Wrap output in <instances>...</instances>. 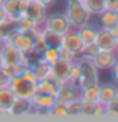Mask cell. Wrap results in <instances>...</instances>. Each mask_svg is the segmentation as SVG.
Segmentation results:
<instances>
[{
	"label": "cell",
	"mask_w": 118,
	"mask_h": 122,
	"mask_svg": "<svg viewBox=\"0 0 118 122\" xmlns=\"http://www.w3.org/2000/svg\"><path fill=\"white\" fill-rule=\"evenodd\" d=\"M81 67V76L78 80V87L84 88L87 85H94V84H100L99 80V69L95 67V64L92 63V60H86V58H78Z\"/></svg>",
	"instance_id": "cell-3"
},
{
	"label": "cell",
	"mask_w": 118,
	"mask_h": 122,
	"mask_svg": "<svg viewBox=\"0 0 118 122\" xmlns=\"http://www.w3.org/2000/svg\"><path fill=\"white\" fill-rule=\"evenodd\" d=\"M31 103L34 108H42V109H50L57 103V97L49 95V93H39L36 92L31 97Z\"/></svg>",
	"instance_id": "cell-15"
},
{
	"label": "cell",
	"mask_w": 118,
	"mask_h": 122,
	"mask_svg": "<svg viewBox=\"0 0 118 122\" xmlns=\"http://www.w3.org/2000/svg\"><path fill=\"white\" fill-rule=\"evenodd\" d=\"M65 104V108H66V114L68 116H81V111H83V101H81V98H73V100H70L66 101Z\"/></svg>",
	"instance_id": "cell-25"
},
{
	"label": "cell",
	"mask_w": 118,
	"mask_h": 122,
	"mask_svg": "<svg viewBox=\"0 0 118 122\" xmlns=\"http://www.w3.org/2000/svg\"><path fill=\"white\" fill-rule=\"evenodd\" d=\"M71 64H73V61H66V60H60L58 58L55 63L50 64V77H53L58 84L66 82Z\"/></svg>",
	"instance_id": "cell-8"
},
{
	"label": "cell",
	"mask_w": 118,
	"mask_h": 122,
	"mask_svg": "<svg viewBox=\"0 0 118 122\" xmlns=\"http://www.w3.org/2000/svg\"><path fill=\"white\" fill-rule=\"evenodd\" d=\"M0 64L5 66L13 76H16L21 67L31 66V61L29 55H24L13 45H0Z\"/></svg>",
	"instance_id": "cell-1"
},
{
	"label": "cell",
	"mask_w": 118,
	"mask_h": 122,
	"mask_svg": "<svg viewBox=\"0 0 118 122\" xmlns=\"http://www.w3.org/2000/svg\"><path fill=\"white\" fill-rule=\"evenodd\" d=\"M15 100L16 97L13 95L10 87H2L0 88V114H8Z\"/></svg>",
	"instance_id": "cell-17"
},
{
	"label": "cell",
	"mask_w": 118,
	"mask_h": 122,
	"mask_svg": "<svg viewBox=\"0 0 118 122\" xmlns=\"http://www.w3.org/2000/svg\"><path fill=\"white\" fill-rule=\"evenodd\" d=\"M108 30H110V34L113 36V39H115V40H117V43H118V24H115L112 29H108Z\"/></svg>",
	"instance_id": "cell-41"
},
{
	"label": "cell",
	"mask_w": 118,
	"mask_h": 122,
	"mask_svg": "<svg viewBox=\"0 0 118 122\" xmlns=\"http://www.w3.org/2000/svg\"><path fill=\"white\" fill-rule=\"evenodd\" d=\"M58 45H62L63 48H68L71 53H75L76 58H79L83 55V51H84V43H83L76 29H70L65 36L60 37V43Z\"/></svg>",
	"instance_id": "cell-6"
},
{
	"label": "cell",
	"mask_w": 118,
	"mask_h": 122,
	"mask_svg": "<svg viewBox=\"0 0 118 122\" xmlns=\"http://www.w3.org/2000/svg\"><path fill=\"white\" fill-rule=\"evenodd\" d=\"M79 98L83 101H97L99 98V84L87 85L79 90Z\"/></svg>",
	"instance_id": "cell-23"
},
{
	"label": "cell",
	"mask_w": 118,
	"mask_h": 122,
	"mask_svg": "<svg viewBox=\"0 0 118 122\" xmlns=\"http://www.w3.org/2000/svg\"><path fill=\"white\" fill-rule=\"evenodd\" d=\"M0 66H2V64H0Z\"/></svg>",
	"instance_id": "cell-45"
},
{
	"label": "cell",
	"mask_w": 118,
	"mask_h": 122,
	"mask_svg": "<svg viewBox=\"0 0 118 122\" xmlns=\"http://www.w3.org/2000/svg\"><path fill=\"white\" fill-rule=\"evenodd\" d=\"M31 69H32V72H34V76L37 77V80L45 79V77L50 76V64L44 63L42 60H37L34 64H31Z\"/></svg>",
	"instance_id": "cell-24"
},
{
	"label": "cell",
	"mask_w": 118,
	"mask_h": 122,
	"mask_svg": "<svg viewBox=\"0 0 118 122\" xmlns=\"http://www.w3.org/2000/svg\"><path fill=\"white\" fill-rule=\"evenodd\" d=\"M63 15L66 16L70 26L73 29H79L83 26L89 24V21H91V15L86 11L81 0H66V10Z\"/></svg>",
	"instance_id": "cell-2"
},
{
	"label": "cell",
	"mask_w": 118,
	"mask_h": 122,
	"mask_svg": "<svg viewBox=\"0 0 118 122\" xmlns=\"http://www.w3.org/2000/svg\"><path fill=\"white\" fill-rule=\"evenodd\" d=\"M8 27H12V26H6V24H2L0 23V45H2V40H3V37H5V32Z\"/></svg>",
	"instance_id": "cell-40"
},
{
	"label": "cell",
	"mask_w": 118,
	"mask_h": 122,
	"mask_svg": "<svg viewBox=\"0 0 118 122\" xmlns=\"http://www.w3.org/2000/svg\"><path fill=\"white\" fill-rule=\"evenodd\" d=\"M42 26H44L45 30H49V32H52V34H55V36H58V37L65 36L70 29H73L63 13H52V15H47V18H45Z\"/></svg>",
	"instance_id": "cell-4"
},
{
	"label": "cell",
	"mask_w": 118,
	"mask_h": 122,
	"mask_svg": "<svg viewBox=\"0 0 118 122\" xmlns=\"http://www.w3.org/2000/svg\"><path fill=\"white\" fill-rule=\"evenodd\" d=\"M117 51H102L100 50L97 55L94 56L92 63L95 64V67L99 69V71H110L112 66L115 64V61H117Z\"/></svg>",
	"instance_id": "cell-12"
},
{
	"label": "cell",
	"mask_w": 118,
	"mask_h": 122,
	"mask_svg": "<svg viewBox=\"0 0 118 122\" xmlns=\"http://www.w3.org/2000/svg\"><path fill=\"white\" fill-rule=\"evenodd\" d=\"M24 16H28L34 24H44V21L47 18V8L37 2H34V0H29V5L26 8Z\"/></svg>",
	"instance_id": "cell-11"
},
{
	"label": "cell",
	"mask_w": 118,
	"mask_h": 122,
	"mask_svg": "<svg viewBox=\"0 0 118 122\" xmlns=\"http://www.w3.org/2000/svg\"><path fill=\"white\" fill-rule=\"evenodd\" d=\"M12 77H13V74L10 72L5 66H0V88H2V87H8V85H10Z\"/></svg>",
	"instance_id": "cell-32"
},
{
	"label": "cell",
	"mask_w": 118,
	"mask_h": 122,
	"mask_svg": "<svg viewBox=\"0 0 118 122\" xmlns=\"http://www.w3.org/2000/svg\"><path fill=\"white\" fill-rule=\"evenodd\" d=\"M36 24H34L28 16H24V15L18 16V18L15 19V23H13V27H16L19 32H31V29Z\"/></svg>",
	"instance_id": "cell-27"
},
{
	"label": "cell",
	"mask_w": 118,
	"mask_h": 122,
	"mask_svg": "<svg viewBox=\"0 0 118 122\" xmlns=\"http://www.w3.org/2000/svg\"><path fill=\"white\" fill-rule=\"evenodd\" d=\"M58 82H57L53 77H45V79H41L36 82V92L39 93H49V95H53L57 97V92H58Z\"/></svg>",
	"instance_id": "cell-16"
},
{
	"label": "cell",
	"mask_w": 118,
	"mask_h": 122,
	"mask_svg": "<svg viewBox=\"0 0 118 122\" xmlns=\"http://www.w3.org/2000/svg\"><path fill=\"white\" fill-rule=\"evenodd\" d=\"M39 60H42L44 63H47V64H52V63H55L58 60V45H49L47 48L42 51V55L39 56Z\"/></svg>",
	"instance_id": "cell-26"
},
{
	"label": "cell",
	"mask_w": 118,
	"mask_h": 122,
	"mask_svg": "<svg viewBox=\"0 0 118 122\" xmlns=\"http://www.w3.org/2000/svg\"><path fill=\"white\" fill-rule=\"evenodd\" d=\"M117 95H118V84H115V82L99 84V98H97V101L100 104H107Z\"/></svg>",
	"instance_id": "cell-13"
},
{
	"label": "cell",
	"mask_w": 118,
	"mask_h": 122,
	"mask_svg": "<svg viewBox=\"0 0 118 122\" xmlns=\"http://www.w3.org/2000/svg\"><path fill=\"white\" fill-rule=\"evenodd\" d=\"M107 2V10L118 11V0H105Z\"/></svg>",
	"instance_id": "cell-39"
},
{
	"label": "cell",
	"mask_w": 118,
	"mask_h": 122,
	"mask_svg": "<svg viewBox=\"0 0 118 122\" xmlns=\"http://www.w3.org/2000/svg\"><path fill=\"white\" fill-rule=\"evenodd\" d=\"M117 24V13L112 10H105L99 15V27L102 29H112Z\"/></svg>",
	"instance_id": "cell-22"
},
{
	"label": "cell",
	"mask_w": 118,
	"mask_h": 122,
	"mask_svg": "<svg viewBox=\"0 0 118 122\" xmlns=\"http://www.w3.org/2000/svg\"><path fill=\"white\" fill-rule=\"evenodd\" d=\"M117 55H118V47H117Z\"/></svg>",
	"instance_id": "cell-44"
},
{
	"label": "cell",
	"mask_w": 118,
	"mask_h": 122,
	"mask_svg": "<svg viewBox=\"0 0 118 122\" xmlns=\"http://www.w3.org/2000/svg\"><path fill=\"white\" fill-rule=\"evenodd\" d=\"M2 3H3V0H0V6H2Z\"/></svg>",
	"instance_id": "cell-43"
},
{
	"label": "cell",
	"mask_w": 118,
	"mask_h": 122,
	"mask_svg": "<svg viewBox=\"0 0 118 122\" xmlns=\"http://www.w3.org/2000/svg\"><path fill=\"white\" fill-rule=\"evenodd\" d=\"M104 114H107V116H118V95L113 100H110L107 104H104Z\"/></svg>",
	"instance_id": "cell-29"
},
{
	"label": "cell",
	"mask_w": 118,
	"mask_h": 122,
	"mask_svg": "<svg viewBox=\"0 0 118 122\" xmlns=\"http://www.w3.org/2000/svg\"><path fill=\"white\" fill-rule=\"evenodd\" d=\"M100 50L99 47L95 45V43H89V45H84V51H83V55L81 58H86V60H94V56L99 53Z\"/></svg>",
	"instance_id": "cell-31"
},
{
	"label": "cell",
	"mask_w": 118,
	"mask_h": 122,
	"mask_svg": "<svg viewBox=\"0 0 118 122\" xmlns=\"http://www.w3.org/2000/svg\"><path fill=\"white\" fill-rule=\"evenodd\" d=\"M110 72H112V80L115 82V84H118V56H117L115 64H113L112 69H110Z\"/></svg>",
	"instance_id": "cell-36"
},
{
	"label": "cell",
	"mask_w": 118,
	"mask_h": 122,
	"mask_svg": "<svg viewBox=\"0 0 118 122\" xmlns=\"http://www.w3.org/2000/svg\"><path fill=\"white\" fill-rule=\"evenodd\" d=\"M10 90L13 92V95L16 98H24V100H31V97L36 93V84L26 80L24 77H21L19 74L13 76L10 80Z\"/></svg>",
	"instance_id": "cell-5"
},
{
	"label": "cell",
	"mask_w": 118,
	"mask_h": 122,
	"mask_svg": "<svg viewBox=\"0 0 118 122\" xmlns=\"http://www.w3.org/2000/svg\"><path fill=\"white\" fill-rule=\"evenodd\" d=\"M78 30V34H79L81 40H83V43L84 45H89V43H94L95 42V34H97V27H94L91 23L86 26H83V27H79Z\"/></svg>",
	"instance_id": "cell-20"
},
{
	"label": "cell",
	"mask_w": 118,
	"mask_h": 122,
	"mask_svg": "<svg viewBox=\"0 0 118 122\" xmlns=\"http://www.w3.org/2000/svg\"><path fill=\"white\" fill-rule=\"evenodd\" d=\"M49 114H52V116H57V117H65V116H68V114H66V108H65V104H63V103H58V101H57V103L49 109Z\"/></svg>",
	"instance_id": "cell-33"
},
{
	"label": "cell",
	"mask_w": 118,
	"mask_h": 122,
	"mask_svg": "<svg viewBox=\"0 0 118 122\" xmlns=\"http://www.w3.org/2000/svg\"><path fill=\"white\" fill-rule=\"evenodd\" d=\"M42 36L45 37V40L49 42V45H55V47H57V45L60 43V37L55 36V34H52V32H49V30L44 29L42 30Z\"/></svg>",
	"instance_id": "cell-35"
},
{
	"label": "cell",
	"mask_w": 118,
	"mask_h": 122,
	"mask_svg": "<svg viewBox=\"0 0 118 122\" xmlns=\"http://www.w3.org/2000/svg\"><path fill=\"white\" fill-rule=\"evenodd\" d=\"M79 76H81V67H79V63H78V60H76V61H73V64H71V67H70L68 80H70V82H73V84H78Z\"/></svg>",
	"instance_id": "cell-30"
},
{
	"label": "cell",
	"mask_w": 118,
	"mask_h": 122,
	"mask_svg": "<svg viewBox=\"0 0 118 122\" xmlns=\"http://www.w3.org/2000/svg\"><path fill=\"white\" fill-rule=\"evenodd\" d=\"M34 2H37V3H41L42 6H45L47 10L49 8H52V6L57 3V0H34Z\"/></svg>",
	"instance_id": "cell-38"
},
{
	"label": "cell",
	"mask_w": 118,
	"mask_h": 122,
	"mask_svg": "<svg viewBox=\"0 0 118 122\" xmlns=\"http://www.w3.org/2000/svg\"><path fill=\"white\" fill-rule=\"evenodd\" d=\"M95 45L99 47V50L102 51H117L118 43L117 40L113 39V36L110 34L108 29H102V27H97V34H95Z\"/></svg>",
	"instance_id": "cell-7"
},
{
	"label": "cell",
	"mask_w": 118,
	"mask_h": 122,
	"mask_svg": "<svg viewBox=\"0 0 118 122\" xmlns=\"http://www.w3.org/2000/svg\"><path fill=\"white\" fill-rule=\"evenodd\" d=\"M86 11L91 16H99L102 11L107 10V2L105 0H81Z\"/></svg>",
	"instance_id": "cell-19"
},
{
	"label": "cell",
	"mask_w": 118,
	"mask_h": 122,
	"mask_svg": "<svg viewBox=\"0 0 118 122\" xmlns=\"http://www.w3.org/2000/svg\"><path fill=\"white\" fill-rule=\"evenodd\" d=\"M81 101H83V100H81ZM81 116H87V117L104 116V104H100L99 101H83Z\"/></svg>",
	"instance_id": "cell-18"
},
{
	"label": "cell",
	"mask_w": 118,
	"mask_h": 122,
	"mask_svg": "<svg viewBox=\"0 0 118 122\" xmlns=\"http://www.w3.org/2000/svg\"><path fill=\"white\" fill-rule=\"evenodd\" d=\"M18 2L19 0H3V3H2V8L5 11L6 18L12 23H15V19L18 16H21L19 15V8H18Z\"/></svg>",
	"instance_id": "cell-21"
},
{
	"label": "cell",
	"mask_w": 118,
	"mask_h": 122,
	"mask_svg": "<svg viewBox=\"0 0 118 122\" xmlns=\"http://www.w3.org/2000/svg\"><path fill=\"white\" fill-rule=\"evenodd\" d=\"M115 13H117V24H118V11H115Z\"/></svg>",
	"instance_id": "cell-42"
},
{
	"label": "cell",
	"mask_w": 118,
	"mask_h": 122,
	"mask_svg": "<svg viewBox=\"0 0 118 122\" xmlns=\"http://www.w3.org/2000/svg\"><path fill=\"white\" fill-rule=\"evenodd\" d=\"M32 109H34V106H32L31 100L16 98L13 101L8 114H12V116H28V114H32Z\"/></svg>",
	"instance_id": "cell-14"
},
{
	"label": "cell",
	"mask_w": 118,
	"mask_h": 122,
	"mask_svg": "<svg viewBox=\"0 0 118 122\" xmlns=\"http://www.w3.org/2000/svg\"><path fill=\"white\" fill-rule=\"evenodd\" d=\"M47 47H49V42L45 40V37H44L42 34L32 37V53H34V55L41 56V55H42V51L47 48Z\"/></svg>",
	"instance_id": "cell-28"
},
{
	"label": "cell",
	"mask_w": 118,
	"mask_h": 122,
	"mask_svg": "<svg viewBox=\"0 0 118 122\" xmlns=\"http://www.w3.org/2000/svg\"><path fill=\"white\" fill-rule=\"evenodd\" d=\"M58 58L60 60H66V61H76L78 60L75 56V53H71L68 48H63L62 45H58Z\"/></svg>",
	"instance_id": "cell-34"
},
{
	"label": "cell",
	"mask_w": 118,
	"mask_h": 122,
	"mask_svg": "<svg viewBox=\"0 0 118 122\" xmlns=\"http://www.w3.org/2000/svg\"><path fill=\"white\" fill-rule=\"evenodd\" d=\"M12 45L19 51H23L24 55H34L32 53V36L29 32H19L16 29V34L12 40Z\"/></svg>",
	"instance_id": "cell-10"
},
{
	"label": "cell",
	"mask_w": 118,
	"mask_h": 122,
	"mask_svg": "<svg viewBox=\"0 0 118 122\" xmlns=\"http://www.w3.org/2000/svg\"><path fill=\"white\" fill-rule=\"evenodd\" d=\"M0 23H2V24H6V26H13L12 21H8V18H6V15H5V11H3L2 6H0Z\"/></svg>",
	"instance_id": "cell-37"
},
{
	"label": "cell",
	"mask_w": 118,
	"mask_h": 122,
	"mask_svg": "<svg viewBox=\"0 0 118 122\" xmlns=\"http://www.w3.org/2000/svg\"><path fill=\"white\" fill-rule=\"evenodd\" d=\"M79 87L78 84H73V82H63L58 85V92H57V101L58 103H66L70 100H73V98H78L79 97Z\"/></svg>",
	"instance_id": "cell-9"
}]
</instances>
